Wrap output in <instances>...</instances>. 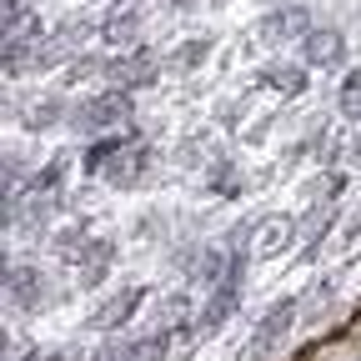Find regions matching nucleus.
I'll return each mask as SVG.
<instances>
[{"instance_id":"f257e3e1","label":"nucleus","mask_w":361,"mask_h":361,"mask_svg":"<svg viewBox=\"0 0 361 361\" xmlns=\"http://www.w3.org/2000/svg\"><path fill=\"white\" fill-rule=\"evenodd\" d=\"M71 126H75L80 135H106V130L135 126V90H126V85H101V90H90V96L75 101Z\"/></svg>"},{"instance_id":"f03ea898","label":"nucleus","mask_w":361,"mask_h":361,"mask_svg":"<svg viewBox=\"0 0 361 361\" xmlns=\"http://www.w3.org/2000/svg\"><path fill=\"white\" fill-rule=\"evenodd\" d=\"M296 316H301V296H276V301L261 311V322H256V331H251L241 361H271V356L286 346V336H291V326H296Z\"/></svg>"},{"instance_id":"7ed1b4c3","label":"nucleus","mask_w":361,"mask_h":361,"mask_svg":"<svg viewBox=\"0 0 361 361\" xmlns=\"http://www.w3.org/2000/svg\"><path fill=\"white\" fill-rule=\"evenodd\" d=\"M161 80V61L151 45H135V51H106L101 66V85H126V90H146Z\"/></svg>"},{"instance_id":"20e7f679","label":"nucleus","mask_w":361,"mask_h":361,"mask_svg":"<svg viewBox=\"0 0 361 361\" xmlns=\"http://www.w3.org/2000/svg\"><path fill=\"white\" fill-rule=\"evenodd\" d=\"M156 166H161L156 146H141V141H135V146H126V151L106 166L101 180H106L111 191H146L151 180H156Z\"/></svg>"},{"instance_id":"39448f33","label":"nucleus","mask_w":361,"mask_h":361,"mask_svg":"<svg viewBox=\"0 0 361 361\" xmlns=\"http://www.w3.org/2000/svg\"><path fill=\"white\" fill-rule=\"evenodd\" d=\"M311 25H316V20H311V11L301 6V0H286V6H271V11L256 20V35H261L266 45H301Z\"/></svg>"},{"instance_id":"423d86ee","label":"nucleus","mask_w":361,"mask_h":361,"mask_svg":"<svg viewBox=\"0 0 361 361\" xmlns=\"http://www.w3.org/2000/svg\"><path fill=\"white\" fill-rule=\"evenodd\" d=\"M6 301L16 306V311H25V316H35V311H45L51 306V291H45V271L40 266H20V261H6Z\"/></svg>"},{"instance_id":"0eeeda50","label":"nucleus","mask_w":361,"mask_h":361,"mask_svg":"<svg viewBox=\"0 0 361 361\" xmlns=\"http://www.w3.org/2000/svg\"><path fill=\"white\" fill-rule=\"evenodd\" d=\"M296 216L291 211H271V216H261L256 226H251V256L256 261H276V256H286V246H296Z\"/></svg>"},{"instance_id":"6e6552de","label":"nucleus","mask_w":361,"mask_h":361,"mask_svg":"<svg viewBox=\"0 0 361 361\" xmlns=\"http://www.w3.org/2000/svg\"><path fill=\"white\" fill-rule=\"evenodd\" d=\"M296 61H306L311 71H341L346 66V35L336 25H311L306 40L296 45Z\"/></svg>"},{"instance_id":"1a4fd4ad","label":"nucleus","mask_w":361,"mask_h":361,"mask_svg":"<svg viewBox=\"0 0 361 361\" xmlns=\"http://www.w3.org/2000/svg\"><path fill=\"white\" fill-rule=\"evenodd\" d=\"M256 90H271V96H281V101H296L311 90V66L306 61H266L251 80Z\"/></svg>"},{"instance_id":"9d476101","label":"nucleus","mask_w":361,"mask_h":361,"mask_svg":"<svg viewBox=\"0 0 361 361\" xmlns=\"http://www.w3.org/2000/svg\"><path fill=\"white\" fill-rule=\"evenodd\" d=\"M146 296H151V291H146L141 281H130V286H121L116 296H106L96 311H90V322H85V326H90V331H121L130 316L141 311V301H146Z\"/></svg>"},{"instance_id":"9b49d317","label":"nucleus","mask_w":361,"mask_h":361,"mask_svg":"<svg viewBox=\"0 0 361 361\" xmlns=\"http://www.w3.org/2000/svg\"><path fill=\"white\" fill-rule=\"evenodd\" d=\"M206 191L216 196V201H241L246 196V171H241V161L231 156V151H216L211 161H206Z\"/></svg>"},{"instance_id":"f8f14e48","label":"nucleus","mask_w":361,"mask_h":361,"mask_svg":"<svg viewBox=\"0 0 361 361\" xmlns=\"http://www.w3.org/2000/svg\"><path fill=\"white\" fill-rule=\"evenodd\" d=\"M101 45H111V51H135L141 45V11L135 6H111L106 20L96 25Z\"/></svg>"},{"instance_id":"ddd939ff","label":"nucleus","mask_w":361,"mask_h":361,"mask_svg":"<svg viewBox=\"0 0 361 361\" xmlns=\"http://www.w3.org/2000/svg\"><path fill=\"white\" fill-rule=\"evenodd\" d=\"M126 146H135V126L106 130V135H90V146L80 151V171H85V176H106V166H111Z\"/></svg>"},{"instance_id":"4468645a","label":"nucleus","mask_w":361,"mask_h":361,"mask_svg":"<svg viewBox=\"0 0 361 361\" xmlns=\"http://www.w3.org/2000/svg\"><path fill=\"white\" fill-rule=\"evenodd\" d=\"M346 186H351V176H346L341 166H322V171L301 186V201H311V206H336V201L346 196Z\"/></svg>"},{"instance_id":"2eb2a0df","label":"nucleus","mask_w":361,"mask_h":361,"mask_svg":"<svg viewBox=\"0 0 361 361\" xmlns=\"http://www.w3.org/2000/svg\"><path fill=\"white\" fill-rule=\"evenodd\" d=\"M71 111H75V106H66V90H56V96H40L35 106H25L20 126H25L30 135H40V130H56V126H66V121H71Z\"/></svg>"},{"instance_id":"dca6fc26","label":"nucleus","mask_w":361,"mask_h":361,"mask_svg":"<svg viewBox=\"0 0 361 361\" xmlns=\"http://www.w3.org/2000/svg\"><path fill=\"white\" fill-rule=\"evenodd\" d=\"M326 146H331V121H311L296 141L286 146V166H311V161H326Z\"/></svg>"},{"instance_id":"f3484780","label":"nucleus","mask_w":361,"mask_h":361,"mask_svg":"<svg viewBox=\"0 0 361 361\" xmlns=\"http://www.w3.org/2000/svg\"><path fill=\"white\" fill-rule=\"evenodd\" d=\"M171 341H176L171 326H151V331H141V336L121 341V361H166V356H171Z\"/></svg>"},{"instance_id":"a211bd4d","label":"nucleus","mask_w":361,"mask_h":361,"mask_svg":"<svg viewBox=\"0 0 361 361\" xmlns=\"http://www.w3.org/2000/svg\"><path fill=\"white\" fill-rule=\"evenodd\" d=\"M66 180H71V156L56 151L45 166H35V176L25 180V196H51V201H56V196L66 191Z\"/></svg>"},{"instance_id":"6ab92c4d","label":"nucleus","mask_w":361,"mask_h":361,"mask_svg":"<svg viewBox=\"0 0 361 361\" xmlns=\"http://www.w3.org/2000/svg\"><path fill=\"white\" fill-rule=\"evenodd\" d=\"M211 45H216L211 35H191V40H180V45H176V56H171V66H176L180 75H191V71H201V66L211 61Z\"/></svg>"},{"instance_id":"aec40b11","label":"nucleus","mask_w":361,"mask_h":361,"mask_svg":"<svg viewBox=\"0 0 361 361\" xmlns=\"http://www.w3.org/2000/svg\"><path fill=\"white\" fill-rule=\"evenodd\" d=\"M336 106H341L346 126L361 121V66H346V75H341V85H336Z\"/></svg>"},{"instance_id":"412c9836","label":"nucleus","mask_w":361,"mask_h":361,"mask_svg":"<svg viewBox=\"0 0 361 361\" xmlns=\"http://www.w3.org/2000/svg\"><path fill=\"white\" fill-rule=\"evenodd\" d=\"M101 66H106V56H75V61L61 71V85L71 90V85H85V80H96V75H101Z\"/></svg>"},{"instance_id":"4be33fe9","label":"nucleus","mask_w":361,"mask_h":361,"mask_svg":"<svg viewBox=\"0 0 361 361\" xmlns=\"http://www.w3.org/2000/svg\"><path fill=\"white\" fill-rule=\"evenodd\" d=\"M30 20H40L35 16V0H6V6H0V25H6V35L25 30Z\"/></svg>"},{"instance_id":"5701e85b","label":"nucleus","mask_w":361,"mask_h":361,"mask_svg":"<svg viewBox=\"0 0 361 361\" xmlns=\"http://www.w3.org/2000/svg\"><path fill=\"white\" fill-rule=\"evenodd\" d=\"M20 176H25V180L35 176V171H30V156H20L16 146H6V196L20 191Z\"/></svg>"},{"instance_id":"b1692460","label":"nucleus","mask_w":361,"mask_h":361,"mask_svg":"<svg viewBox=\"0 0 361 361\" xmlns=\"http://www.w3.org/2000/svg\"><path fill=\"white\" fill-rule=\"evenodd\" d=\"M251 101H256V85L246 90V96H236V101H226V106H221V126H226V130H236V126L251 116Z\"/></svg>"},{"instance_id":"393cba45","label":"nucleus","mask_w":361,"mask_h":361,"mask_svg":"<svg viewBox=\"0 0 361 361\" xmlns=\"http://www.w3.org/2000/svg\"><path fill=\"white\" fill-rule=\"evenodd\" d=\"M346 166H361V121L351 126V141H346Z\"/></svg>"},{"instance_id":"a878e982","label":"nucleus","mask_w":361,"mask_h":361,"mask_svg":"<svg viewBox=\"0 0 361 361\" xmlns=\"http://www.w3.org/2000/svg\"><path fill=\"white\" fill-rule=\"evenodd\" d=\"M266 130H271V121L261 116V121H251V130L241 135V141H246V146H261V141H266Z\"/></svg>"},{"instance_id":"bb28decb","label":"nucleus","mask_w":361,"mask_h":361,"mask_svg":"<svg viewBox=\"0 0 361 361\" xmlns=\"http://www.w3.org/2000/svg\"><path fill=\"white\" fill-rule=\"evenodd\" d=\"M341 241H346V246H351V241H361V206H356V211H351V221L341 226Z\"/></svg>"},{"instance_id":"cd10ccee","label":"nucleus","mask_w":361,"mask_h":361,"mask_svg":"<svg viewBox=\"0 0 361 361\" xmlns=\"http://www.w3.org/2000/svg\"><path fill=\"white\" fill-rule=\"evenodd\" d=\"M171 6H176V11H196V6H201V0H171Z\"/></svg>"},{"instance_id":"c85d7f7f","label":"nucleus","mask_w":361,"mask_h":361,"mask_svg":"<svg viewBox=\"0 0 361 361\" xmlns=\"http://www.w3.org/2000/svg\"><path fill=\"white\" fill-rule=\"evenodd\" d=\"M106 6H130V0H106Z\"/></svg>"},{"instance_id":"c756f323","label":"nucleus","mask_w":361,"mask_h":361,"mask_svg":"<svg viewBox=\"0 0 361 361\" xmlns=\"http://www.w3.org/2000/svg\"><path fill=\"white\" fill-rule=\"evenodd\" d=\"M11 361H16V356H11Z\"/></svg>"}]
</instances>
